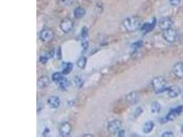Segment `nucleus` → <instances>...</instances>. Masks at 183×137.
Returning a JSON list of instances; mask_svg holds the SVG:
<instances>
[{"instance_id": "16", "label": "nucleus", "mask_w": 183, "mask_h": 137, "mask_svg": "<svg viewBox=\"0 0 183 137\" xmlns=\"http://www.w3.org/2000/svg\"><path fill=\"white\" fill-rule=\"evenodd\" d=\"M156 23V19H153L152 22L151 23H146V24L143 25V26L141 27V31L144 32L145 33L149 32L152 30L154 27H155Z\"/></svg>"}, {"instance_id": "6", "label": "nucleus", "mask_w": 183, "mask_h": 137, "mask_svg": "<svg viewBox=\"0 0 183 137\" xmlns=\"http://www.w3.org/2000/svg\"><path fill=\"white\" fill-rule=\"evenodd\" d=\"M108 131L112 134L118 133L119 130L122 129V122L120 120L115 119L111 121L107 126Z\"/></svg>"}, {"instance_id": "33", "label": "nucleus", "mask_w": 183, "mask_h": 137, "mask_svg": "<svg viewBox=\"0 0 183 137\" xmlns=\"http://www.w3.org/2000/svg\"><path fill=\"white\" fill-rule=\"evenodd\" d=\"M118 136H121V137H123V136H124V134H125V132H124V130H119V131L118 132Z\"/></svg>"}, {"instance_id": "18", "label": "nucleus", "mask_w": 183, "mask_h": 137, "mask_svg": "<svg viewBox=\"0 0 183 137\" xmlns=\"http://www.w3.org/2000/svg\"><path fill=\"white\" fill-rule=\"evenodd\" d=\"M58 84L60 88H61L62 90H67L69 86H70L71 83L68 79L64 77L62 80L58 82Z\"/></svg>"}, {"instance_id": "3", "label": "nucleus", "mask_w": 183, "mask_h": 137, "mask_svg": "<svg viewBox=\"0 0 183 137\" xmlns=\"http://www.w3.org/2000/svg\"><path fill=\"white\" fill-rule=\"evenodd\" d=\"M163 37L166 41L169 43H175L178 39V34L175 29L169 28L164 30L163 33Z\"/></svg>"}, {"instance_id": "10", "label": "nucleus", "mask_w": 183, "mask_h": 137, "mask_svg": "<svg viewBox=\"0 0 183 137\" xmlns=\"http://www.w3.org/2000/svg\"><path fill=\"white\" fill-rule=\"evenodd\" d=\"M172 25H173V22L171 19L169 17H163L162 18L159 22V26L160 28L163 30H166V29L171 28Z\"/></svg>"}, {"instance_id": "17", "label": "nucleus", "mask_w": 183, "mask_h": 137, "mask_svg": "<svg viewBox=\"0 0 183 137\" xmlns=\"http://www.w3.org/2000/svg\"><path fill=\"white\" fill-rule=\"evenodd\" d=\"M63 66V70L62 73L63 75H67L73 70V65L72 62H62Z\"/></svg>"}, {"instance_id": "4", "label": "nucleus", "mask_w": 183, "mask_h": 137, "mask_svg": "<svg viewBox=\"0 0 183 137\" xmlns=\"http://www.w3.org/2000/svg\"><path fill=\"white\" fill-rule=\"evenodd\" d=\"M54 37H55V34L54 31L50 28H44L42 29L39 35L41 41L44 43H47V42L52 41Z\"/></svg>"}, {"instance_id": "32", "label": "nucleus", "mask_w": 183, "mask_h": 137, "mask_svg": "<svg viewBox=\"0 0 183 137\" xmlns=\"http://www.w3.org/2000/svg\"><path fill=\"white\" fill-rule=\"evenodd\" d=\"M50 130L49 128H45V130H44V132H43V136H47V134H50Z\"/></svg>"}, {"instance_id": "26", "label": "nucleus", "mask_w": 183, "mask_h": 137, "mask_svg": "<svg viewBox=\"0 0 183 137\" xmlns=\"http://www.w3.org/2000/svg\"><path fill=\"white\" fill-rule=\"evenodd\" d=\"M73 81H74L75 84L78 86V87L80 88L83 86V81L81 77H80L78 76L75 77L74 79H73Z\"/></svg>"}, {"instance_id": "9", "label": "nucleus", "mask_w": 183, "mask_h": 137, "mask_svg": "<svg viewBox=\"0 0 183 137\" xmlns=\"http://www.w3.org/2000/svg\"><path fill=\"white\" fill-rule=\"evenodd\" d=\"M60 134L63 137H66L70 135L72 131V127L68 122H65L61 124L60 127Z\"/></svg>"}, {"instance_id": "35", "label": "nucleus", "mask_w": 183, "mask_h": 137, "mask_svg": "<svg viewBox=\"0 0 183 137\" xmlns=\"http://www.w3.org/2000/svg\"><path fill=\"white\" fill-rule=\"evenodd\" d=\"M181 132H182V133H183V124H182V127H181Z\"/></svg>"}, {"instance_id": "24", "label": "nucleus", "mask_w": 183, "mask_h": 137, "mask_svg": "<svg viewBox=\"0 0 183 137\" xmlns=\"http://www.w3.org/2000/svg\"><path fill=\"white\" fill-rule=\"evenodd\" d=\"M178 115L176 114V113L175 112V110H174V109H172L170 110L169 113L167 114V117H166V119L167 120V121H173V120L175 119V118L177 117Z\"/></svg>"}, {"instance_id": "15", "label": "nucleus", "mask_w": 183, "mask_h": 137, "mask_svg": "<svg viewBox=\"0 0 183 137\" xmlns=\"http://www.w3.org/2000/svg\"><path fill=\"white\" fill-rule=\"evenodd\" d=\"M86 14V10L83 7H77L73 10V16L77 19L83 18Z\"/></svg>"}, {"instance_id": "19", "label": "nucleus", "mask_w": 183, "mask_h": 137, "mask_svg": "<svg viewBox=\"0 0 183 137\" xmlns=\"http://www.w3.org/2000/svg\"><path fill=\"white\" fill-rule=\"evenodd\" d=\"M154 127V123L152 121H148L145 123L144 126V133L148 134L152 132Z\"/></svg>"}, {"instance_id": "13", "label": "nucleus", "mask_w": 183, "mask_h": 137, "mask_svg": "<svg viewBox=\"0 0 183 137\" xmlns=\"http://www.w3.org/2000/svg\"><path fill=\"white\" fill-rule=\"evenodd\" d=\"M173 73L176 77L183 78V62H178L173 67Z\"/></svg>"}, {"instance_id": "30", "label": "nucleus", "mask_w": 183, "mask_h": 137, "mask_svg": "<svg viewBox=\"0 0 183 137\" xmlns=\"http://www.w3.org/2000/svg\"><path fill=\"white\" fill-rule=\"evenodd\" d=\"M161 136L162 137H172V136H174V133L170 131L165 132H163Z\"/></svg>"}, {"instance_id": "20", "label": "nucleus", "mask_w": 183, "mask_h": 137, "mask_svg": "<svg viewBox=\"0 0 183 137\" xmlns=\"http://www.w3.org/2000/svg\"><path fill=\"white\" fill-rule=\"evenodd\" d=\"M87 59L86 58L85 56H81L78 59V60L76 61V65L78 67H79L80 69H84L85 68L86 65H87Z\"/></svg>"}, {"instance_id": "7", "label": "nucleus", "mask_w": 183, "mask_h": 137, "mask_svg": "<svg viewBox=\"0 0 183 137\" xmlns=\"http://www.w3.org/2000/svg\"><path fill=\"white\" fill-rule=\"evenodd\" d=\"M81 45L84 50L87 49L88 46H89V29L85 26L82 28Z\"/></svg>"}, {"instance_id": "12", "label": "nucleus", "mask_w": 183, "mask_h": 137, "mask_svg": "<svg viewBox=\"0 0 183 137\" xmlns=\"http://www.w3.org/2000/svg\"><path fill=\"white\" fill-rule=\"evenodd\" d=\"M48 106L51 108H58L60 106V98L57 96L53 95L50 97L47 101Z\"/></svg>"}, {"instance_id": "8", "label": "nucleus", "mask_w": 183, "mask_h": 137, "mask_svg": "<svg viewBox=\"0 0 183 137\" xmlns=\"http://www.w3.org/2000/svg\"><path fill=\"white\" fill-rule=\"evenodd\" d=\"M140 97L137 92L132 91L128 93L126 97V100L127 103L130 105H134L139 101Z\"/></svg>"}, {"instance_id": "22", "label": "nucleus", "mask_w": 183, "mask_h": 137, "mask_svg": "<svg viewBox=\"0 0 183 137\" xmlns=\"http://www.w3.org/2000/svg\"><path fill=\"white\" fill-rule=\"evenodd\" d=\"M63 77H64V75H63L62 73L56 72V73H54V74L52 75V79L54 82H55L58 84L60 81L62 80Z\"/></svg>"}, {"instance_id": "29", "label": "nucleus", "mask_w": 183, "mask_h": 137, "mask_svg": "<svg viewBox=\"0 0 183 137\" xmlns=\"http://www.w3.org/2000/svg\"><path fill=\"white\" fill-rule=\"evenodd\" d=\"M169 3L173 6H178L180 5V0H169Z\"/></svg>"}, {"instance_id": "5", "label": "nucleus", "mask_w": 183, "mask_h": 137, "mask_svg": "<svg viewBox=\"0 0 183 137\" xmlns=\"http://www.w3.org/2000/svg\"><path fill=\"white\" fill-rule=\"evenodd\" d=\"M74 24L73 22L70 19H64L60 24V27L63 32L65 34H68L73 30Z\"/></svg>"}, {"instance_id": "28", "label": "nucleus", "mask_w": 183, "mask_h": 137, "mask_svg": "<svg viewBox=\"0 0 183 137\" xmlns=\"http://www.w3.org/2000/svg\"><path fill=\"white\" fill-rule=\"evenodd\" d=\"M174 110H175V112L176 113V114H177L178 116L180 115L182 113L183 111V106H178V107H176V108H174Z\"/></svg>"}, {"instance_id": "1", "label": "nucleus", "mask_w": 183, "mask_h": 137, "mask_svg": "<svg viewBox=\"0 0 183 137\" xmlns=\"http://www.w3.org/2000/svg\"><path fill=\"white\" fill-rule=\"evenodd\" d=\"M123 26L128 32H134L141 26V19L136 16H129L123 21Z\"/></svg>"}, {"instance_id": "2", "label": "nucleus", "mask_w": 183, "mask_h": 137, "mask_svg": "<svg viewBox=\"0 0 183 137\" xmlns=\"http://www.w3.org/2000/svg\"><path fill=\"white\" fill-rule=\"evenodd\" d=\"M167 82L163 77H156L152 79V86L155 93H160L167 90Z\"/></svg>"}, {"instance_id": "25", "label": "nucleus", "mask_w": 183, "mask_h": 137, "mask_svg": "<svg viewBox=\"0 0 183 137\" xmlns=\"http://www.w3.org/2000/svg\"><path fill=\"white\" fill-rule=\"evenodd\" d=\"M143 45H144V43H143L142 41H138L135 42V43L132 44L131 49L133 50V51H136V50L139 49L141 47H142Z\"/></svg>"}, {"instance_id": "31", "label": "nucleus", "mask_w": 183, "mask_h": 137, "mask_svg": "<svg viewBox=\"0 0 183 137\" xmlns=\"http://www.w3.org/2000/svg\"><path fill=\"white\" fill-rule=\"evenodd\" d=\"M143 113V110L141 108H139L136 110V111L134 112V117H138L141 114Z\"/></svg>"}, {"instance_id": "21", "label": "nucleus", "mask_w": 183, "mask_h": 137, "mask_svg": "<svg viewBox=\"0 0 183 137\" xmlns=\"http://www.w3.org/2000/svg\"><path fill=\"white\" fill-rule=\"evenodd\" d=\"M161 106L159 102H153L151 105V111L153 114H157L161 111Z\"/></svg>"}, {"instance_id": "34", "label": "nucleus", "mask_w": 183, "mask_h": 137, "mask_svg": "<svg viewBox=\"0 0 183 137\" xmlns=\"http://www.w3.org/2000/svg\"><path fill=\"white\" fill-rule=\"evenodd\" d=\"M57 54H58V58H61L60 57L61 56H60V54H61V48H58V52H57Z\"/></svg>"}, {"instance_id": "36", "label": "nucleus", "mask_w": 183, "mask_h": 137, "mask_svg": "<svg viewBox=\"0 0 183 137\" xmlns=\"http://www.w3.org/2000/svg\"><path fill=\"white\" fill-rule=\"evenodd\" d=\"M83 136H93V135H89L88 134V135H83Z\"/></svg>"}, {"instance_id": "14", "label": "nucleus", "mask_w": 183, "mask_h": 137, "mask_svg": "<svg viewBox=\"0 0 183 137\" xmlns=\"http://www.w3.org/2000/svg\"><path fill=\"white\" fill-rule=\"evenodd\" d=\"M50 83V78L46 75H43L37 80V86L39 88H45L49 86Z\"/></svg>"}, {"instance_id": "11", "label": "nucleus", "mask_w": 183, "mask_h": 137, "mask_svg": "<svg viewBox=\"0 0 183 137\" xmlns=\"http://www.w3.org/2000/svg\"><path fill=\"white\" fill-rule=\"evenodd\" d=\"M167 95L169 98H175L180 95L181 90L177 85H173L167 88Z\"/></svg>"}, {"instance_id": "27", "label": "nucleus", "mask_w": 183, "mask_h": 137, "mask_svg": "<svg viewBox=\"0 0 183 137\" xmlns=\"http://www.w3.org/2000/svg\"><path fill=\"white\" fill-rule=\"evenodd\" d=\"M48 60V58L47 56H45V55H43V56H41L39 58V61L40 62H41L42 64H46V62H47Z\"/></svg>"}, {"instance_id": "23", "label": "nucleus", "mask_w": 183, "mask_h": 137, "mask_svg": "<svg viewBox=\"0 0 183 137\" xmlns=\"http://www.w3.org/2000/svg\"><path fill=\"white\" fill-rule=\"evenodd\" d=\"M58 4L61 7H67L72 5L74 0H57Z\"/></svg>"}]
</instances>
